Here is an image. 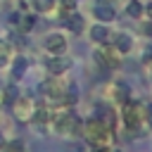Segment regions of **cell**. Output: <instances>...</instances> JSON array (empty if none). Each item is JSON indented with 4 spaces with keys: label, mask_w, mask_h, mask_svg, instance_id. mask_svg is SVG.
<instances>
[{
    "label": "cell",
    "mask_w": 152,
    "mask_h": 152,
    "mask_svg": "<svg viewBox=\"0 0 152 152\" xmlns=\"http://www.w3.org/2000/svg\"><path fill=\"white\" fill-rule=\"evenodd\" d=\"M2 142H5V140H2V133H0V145H2Z\"/></svg>",
    "instance_id": "obj_22"
},
{
    "label": "cell",
    "mask_w": 152,
    "mask_h": 152,
    "mask_svg": "<svg viewBox=\"0 0 152 152\" xmlns=\"http://www.w3.org/2000/svg\"><path fill=\"white\" fill-rule=\"evenodd\" d=\"M12 112L19 121H28L36 114V104H33L31 97H14L12 100Z\"/></svg>",
    "instance_id": "obj_4"
},
{
    "label": "cell",
    "mask_w": 152,
    "mask_h": 152,
    "mask_svg": "<svg viewBox=\"0 0 152 152\" xmlns=\"http://www.w3.org/2000/svg\"><path fill=\"white\" fill-rule=\"evenodd\" d=\"M55 128L64 135H71L78 128V119L74 114H59V116H55Z\"/></svg>",
    "instance_id": "obj_5"
},
{
    "label": "cell",
    "mask_w": 152,
    "mask_h": 152,
    "mask_svg": "<svg viewBox=\"0 0 152 152\" xmlns=\"http://www.w3.org/2000/svg\"><path fill=\"white\" fill-rule=\"evenodd\" d=\"M124 124L133 133L140 131V124H142V102H131V100L124 102Z\"/></svg>",
    "instance_id": "obj_2"
},
{
    "label": "cell",
    "mask_w": 152,
    "mask_h": 152,
    "mask_svg": "<svg viewBox=\"0 0 152 152\" xmlns=\"http://www.w3.org/2000/svg\"><path fill=\"white\" fill-rule=\"evenodd\" d=\"M24 71H26V59H24V57H19V59L14 62V76H21Z\"/></svg>",
    "instance_id": "obj_16"
},
{
    "label": "cell",
    "mask_w": 152,
    "mask_h": 152,
    "mask_svg": "<svg viewBox=\"0 0 152 152\" xmlns=\"http://www.w3.org/2000/svg\"><path fill=\"white\" fill-rule=\"evenodd\" d=\"M10 55H12V48H10V43L0 40V57H2V59H7Z\"/></svg>",
    "instance_id": "obj_17"
},
{
    "label": "cell",
    "mask_w": 152,
    "mask_h": 152,
    "mask_svg": "<svg viewBox=\"0 0 152 152\" xmlns=\"http://www.w3.org/2000/svg\"><path fill=\"white\" fill-rule=\"evenodd\" d=\"M145 12H147V17H150V19H152V2H150V5H147V10H145Z\"/></svg>",
    "instance_id": "obj_20"
},
{
    "label": "cell",
    "mask_w": 152,
    "mask_h": 152,
    "mask_svg": "<svg viewBox=\"0 0 152 152\" xmlns=\"http://www.w3.org/2000/svg\"><path fill=\"white\" fill-rule=\"evenodd\" d=\"M112 93H114V97H116L119 102H126V100H128V88H126L124 83H116V86L112 88Z\"/></svg>",
    "instance_id": "obj_13"
},
{
    "label": "cell",
    "mask_w": 152,
    "mask_h": 152,
    "mask_svg": "<svg viewBox=\"0 0 152 152\" xmlns=\"http://www.w3.org/2000/svg\"><path fill=\"white\" fill-rule=\"evenodd\" d=\"M95 59H97L104 69H114V66L121 64V59H119V50H116L114 45H109V43H102V48L95 52Z\"/></svg>",
    "instance_id": "obj_3"
},
{
    "label": "cell",
    "mask_w": 152,
    "mask_h": 152,
    "mask_svg": "<svg viewBox=\"0 0 152 152\" xmlns=\"http://www.w3.org/2000/svg\"><path fill=\"white\" fill-rule=\"evenodd\" d=\"M64 24H66V28L74 31V33H81V31H83V17H81L78 12L66 14V17H64Z\"/></svg>",
    "instance_id": "obj_10"
},
{
    "label": "cell",
    "mask_w": 152,
    "mask_h": 152,
    "mask_svg": "<svg viewBox=\"0 0 152 152\" xmlns=\"http://www.w3.org/2000/svg\"><path fill=\"white\" fill-rule=\"evenodd\" d=\"M93 152H109V147H95Z\"/></svg>",
    "instance_id": "obj_21"
},
{
    "label": "cell",
    "mask_w": 152,
    "mask_h": 152,
    "mask_svg": "<svg viewBox=\"0 0 152 152\" xmlns=\"http://www.w3.org/2000/svg\"><path fill=\"white\" fill-rule=\"evenodd\" d=\"M112 45L119 50V55H124L133 48V38L128 33H116V36H112Z\"/></svg>",
    "instance_id": "obj_8"
},
{
    "label": "cell",
    "mask_w": 152,
    "mask_h": 152,
    "mask_svg": "<svg viewBox=\"0 0 152 152\" xmlns=\"http://www.w3.org/2000/svg\"><path fill=\"white\" fill-rule=\"evenodd\" d=\"M45 50H48L50 55H62V52L66 50V38H64L62 33H50V36L45 38Z\"/></svg>",
    "instance_id": "obj_6"
},
{
    "label": "cell",
    "mask_w": 152,
    "mask_h": 152,
    "mask_svg": "<svg viewBox=\"0 0 152 152\" xmlns=\"http://www.w3.org/2000/svg\"><path fill=\"white\" fill-rule=\"evenodd\" d=\"M31 2V7L36 10V12H48V10H52V0H28Z\"/></svg>",
    "instance_id": "obj_14"
},
{
    "label": "cell",
    "mask_w": 152,
    "mask_h": 152,
    "mask_svg": "<svg viewBox=\"0 0 152 152\" xmlns=\"http://www.w3.org/2000/svg\"><path fill=\"white\" fill-rule=\"evenodd\" d=\"M62 5H64V7H66V10H71V7H74V5H76V0H62Z\"/></svg>",
    "instance_id": "obj_18"
},
{
    "label": "cell",
    "mask_w": 152,
    "mask_h": 152,
    "mask_svg": "<svg viewBox=\"0 0 152 152\" xmlns=\"http://www.w3.org/2000/svg\"><path fill=\"white\" fill-rule=\"evenodd\" d=\"M145 33H147V36H152V24H145Z\"/></svg>",
    "instance_id": "obj_19"
},
{
    "label": "cell",
    "mask_w": 152,
    "mask_h": 152,
    "mask_svg": "<svg viewBox=\"0 0 152 152\" xmlns=\"http://www.w3.org/2000/svg\"><path fill=\"white\" fill-rule=\"evenodd\" d=\"M90 36H93V40L95 43H107L112 36H109V31H107V26H102V24H97V26H93L90 28Z\"/></svg>",
    "instance_id": "obj_11"
},
{
    "label": "cell",
    "mask_w": 152,
    "mask_h": 152,
    "mask_svg": "<svg viewBox=\"0 0 152 152\" xmlns=\"http://www.w3.org/2000/svg\"><path fill=\"white\" fill-rule=\"evenodd\" d=\"M109 152H119V150H109Z\"/></svg>",
    "instance_id": "obj_23"
},
{
    "label": "cell",
    "mask_w": 152,
    "mask_h": 152,
    "mask_svg": "<svg viewBox=\"0 0 152 152\" xmlns=\"http://www.w3.org/2000/svg\"><path fill=\"white\" fill-rule=\"evenodd\" d=\"M69 59L66 57H62V55H52L50 59H48V71L52 74V76H62L66 69H69Z\"/></svg>",
    "instance_id": "obj_7"
},
{
    "label": "cell",
    "mask_w": 152,
    "mask_h": 152,
    "mask_svg": "<svg viewBox=\"0 0 152 152\" xmlns=\"http://www.w3.org/2000/svg\"><path fill=\"white\" fill-rule=\"evenodd\" d=\"M93 14H95V19H102V21H112V19H116L114 7H109V5H95V7H93Z\"/></svg>",
    "instance_id": "obj_9"
},
{
    "label": "cell",
    "mask_w": 152,
    "mask_h": 152,
    "mask_svg": "<svg viewBox=\"0 0 152 152\" xmlns=\"http://www.w3.org/2000/svg\"><path fill=\"white\" fill-rule=\"evenodd\" d=\"M0 152H26V147H24L21 140H10V142L0 145Z\"/></svg>",
    "instance_id": "obj_12"
},
{
    "label": "cell",
    "mask_w": 152,
    "mask_h": 152,
    "mask_svg": "<svg viewBox=\"0 0 152 152\" xmlns=\"http://www.w3.org/2000/svg\"><path fill=\"white\" fill-rule=\"evenodd\" d=\"M83 135L93 147H109V142H112V128L97 116H93L83 124Z\"/></svg>",
    "instance_id": "obj_1"
},
{
    "label": "cell",
    "mask_w": 152,
    "mask_h": 152,
    "mask_svg": "<svg viewBox=\"0 0 152 152\" xmlns=\"http://www.w3.org/2000/svg\"><path fill=\"white\" fill-rule=\"evenodd\" d=\"M126 12H128V17H140V14H142V7H140L138 0H133V2H128Z\"/></svg>",
    "instance_id": "obj_15"
}]
</instances>
